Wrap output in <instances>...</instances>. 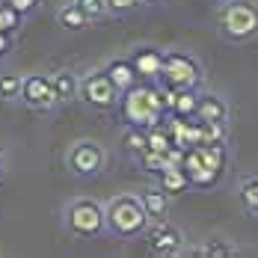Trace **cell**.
Returning a JSON list of instances; mask_svg holds the SVG:
<instances>
[{"label": "cell", "instance_id": "obj_1", "mask_svg": "<svg viewBox=\"0 0 258 258\" xmlns=\"http://www.w3.org/2000/svg\"><path fill=\"white\" fill-rule=\"evenodd\" d=\"M122 116L125 122L134 128H152L157 122H163V116L169 113L166 110V98H163V89L160 86H131L128 92H122Z\"/></svg>", "mask_w": 258, "mask_h": 258}, {"label": "cell", "instance_id": "obj_2", "mask_svg": "<svg viewBox=\"0 0 258 258\" xmlns=\"http://www.w3.org/2000/svg\"><path fill=\"white\" fill-rule=\"evenodd\" d=\"M107 229L116 237H140L149 229V214L140 196H116L107 205Z\"/></svg>", "mask_w": 258, "mask_h": 258}, {"label": "cell", "instance_id": "obj_3", "mask_svg": "<svg viewBox=\"0 0 258 258\" xmlns=\"http://www.w3.org/2000/svg\"><path fill=\"white\" fill-rule=\"evenodd\" d=\"M220 30L232 42H249L258 36V6L252 0H229L220 9Z\"/></svg>", "mask_w": 258, "mask_h": 258}, {"label": "cell", "instance_id": "obj_4", "mask_svg": "<svg viewBox=\"0 0 258 258\" xmlns=\"http://www.w3.org/2000/svg\"><path fill=\"white\" fill-rule=\"evenodd\" d=\"M202 66L196 56L190 53H181V51H169L163 53V72L157 83L160 86H172V89H199L202 86Z\"/></svg>", "mask_w": 258, "mask_h": 258}, {"label": "cell", "instance_id": "obj_5", "mask_svg": "<svg viewBox=\"0 0 258 258\" xmlns=\"http://www.w3.org/2000/svg\"><path fill=\"white\" fill-rule=\"evenodd\" d=\"M66 229L83 240L98 237L107 229V211L95 199H75L66 208Z\"/></svg>", "mask_w": 258, "mask_h": 258}, {"label": "cell", "instance_id": "obj_6", "mask_svg": "<svg viewBox=\"0 0 258 258\" xmlns=\"http://www.w3.org/2000/svg\"><path fill=\"white\" fill-rule=\"evenodd\" d=\"M80 98L89 104L92 110H113L122 101V92L116 89V83L110 80L107 69L104 72H89L80 80Z\"/></svg>", "mask_w": 258, "mask_h": 258}, {"label": "cell", "instance_id": "obj_7", "mask_svg": "<svg viewBox=\"0 0 258 258\" xmlns=\"http://www.w3.org/2000/svg\"><path fill=\"white\" fill-rule=\"evenodd\" d=\"M66 163H69V169H72L75 175L89 178V175H98V172L104 169L107 155H104V149L98 146V143H92V140H80V143H75V146L69 149Z\"/></svg>", "mask_w": 258, "mask_h": 258}, {"label": "cell", "instance_id": "obj_8", "mask_svg": "<svg viewBox=\"0 0 258 258\" xmlns=\"http://www.w3.org/2000/svg\"><path fill=\"white\" fill-rule=\"evenodd\" d=\"M146 240H149V249L160 258L178 255L181 249H184V234H181V229H175L166 220H157L152 229H146Z\"/></svg>", "mask_w": 258, "mask_h": 258}, {"label": "cell", "instance_id": "obj_9", "mask_svg": "<svg viewBox=\"0 0 258 258\" xmlns=\"http://www.w3.org/2000/svg\"><path fill=\"white\" fill-rule=\"evenodd\" d=\"M181 166H184V172H187V178H190V187H202V190H208V187H214L217 181L223 178V172H217V169L205 160V155H202L199 146L184 149Z\"/></svg>", "mask_w": 258, "mask_h": 258}, {"label": "cell", "instance_id": "obj_10", "mask_svg": "<svg viewBox=\"0 0 258 258\" xmlns=\"http://www.w3.org/2000/svg\"><path fill=\"white\" fill-rule=\"evenodd\" d=\"M21 101L33 110H51L56 101V89H53V80L45 78V75H30L24 78V86H21Z\"/></svg>", "mask_w": 258, "mask_h": 258}, {"label": "cell", "instance_id": "obj_11", "mask_svg": "<svg viewBox=\"0 0 258 258\" xmlns=\"http://www.w3.org/2000/svg\"><path fill=\"white\" fill-rule=\"evenodd\" d=\"M196 119L199 122H211V125H226L229 122V104H226V98H220L214 92H199Z\"/></svg>", "mask_w": 258, "mask_h": 258}, {"label": "cell", "instance_id": "obj_12", "mask_svg": "<svg viewBox=\"0 0 258 258\" xmlns=\"http://www.w3.org/2000/svg\"><path fill=\"white\" fill-rule=\"evenodd\" d=\"M131 62H134V69H137L140 78H149V80H157L160 72H163V53L157 51V48H140V51H134Z\"/></svg>", "mask_w": 258, "mask_h": 258}, {"label": "cell", "instance_id": "obj_13", "mask_svg": "<svg viewBox=\"0 0 258 258\" xmlns=\"http://www.w3.org/2000/svg\"><path fill=\"white\" fill-rule=\"evenodd\" d=\"M107 75L116 83L119 92H128L131 86H137V80H140V75H137V69H134L131 59H113V62L107 66Z\"/></svg>", "mask_w": 258, "mask_h": 258}, {"label": "cell", "instance_id": "obj_14", "mask_svg": "<svg viewBox=\"0 0 258 258\" xmlns=\"http://www.w3.org/2000/svg\"><path fill=\"white\" fill-rule=\"evenodd\" d=\"M160 190L163 193H169V196H181L187 187H190V178H187V172H184V166H169V169H163L160 175Z\"/></svg>", "mask_w": 258, "mask_h": 258}, {"label": "cell", "instance_id": "obj_15", "mask_svg": "<svg viewBox=\"0 0 258 258\" xmlns=\"http://www.w3.org/2000/svg\"><path fill=\"white\" fill-rule=\"evenodd\" d=\"M140 199H143V208H146L149 220H155V223L169 214V193H163L160 187H157V190H146Z\"/></svg>", "mask_w": 258, "mask_h": 258}, {"label": "cell", "instance_id": "obj_16", "mask_svg": "<svg viewBox=\"0 0 258 258\" xmlns=\"http://www.w3.org/2000/svg\"><path fill=\"white\" fill-rule=\"evenodd\" d=\"M51 80H53L56 101H59V104H66V101H72V98H78V95H80V80L75 78L72 72H56Z\"/></svg>", "mask_w": 258, "mask_h": 258}, {"label": "cell", "instance_id": "obj_17", "mask_svg": "<svg viewBox=\"0 0 258 258\" xmlns=\"http://www.w3.org/2000/svg\"><path fill=\"white\" fill-rule=\"evenodd\" d=\"M196 104H199V89H181L175 95V104L169 110V116L178 119H196Z\"/></svg>", "mask_w": 258, "mask_h": 258}, {"label": "cell", "instance_id": "obj_18", "mask_svg": "<svg viewBox=\"0 0 258 258\" xmlns=\"http://www.w3.org/2000/svg\"><path fill=\"white\" fill-rule=\"evenodd\" d=\"M56 21H59V27H66V30H83V27L89 24V15L80 9L78 3H66L56 12Z\"/></svg>", "mask_w": 258, "mask_h": 258}, {"label": "cell", "instance_id": "obj_19", "mask_svg": "<svg viewBox=\"0 0 258 258\" xmlns=\"http://www.w3.org/2000/svg\"><path fill=\"white\" fill-rule=\"evenodd\" d=\"M240 202L252 217H258V175H249V178L240 181Z\"/></svg>", "mask_w": 258, "mask_h": 258}, {"label": "cell", "instance_id": "obj_20", "mask_svg": "<svg viewBox=\"0 0 258 258\" xmlns=\"http://www.w3.org/2000/svg\"><path fill=\"white\" fill-rule=\"evenodd\" d=\"M125 149H128L131 155H143L146 149H149V137H146V128H134V125H128V131H125Z\"/></svg>", "mask_w": 258, "mask_h": 258}, {"label": "cell", "instance_id": "obj_21", "mask_svg": "<svg viewBox=\"0 0 258 258\" xmlns=\"http://www.w3.org/2000/svg\"><path fill=\"white\" fill-rule=\"evenodd\" d=\"M199 252H202V255H208V258H229V255H234L237 249H234V246H229L223 237H214V240H208Z\"/></svg>", "mask_w": 258, "mask_h": 258}, {"label": "cell", "instance_id": "obj_22", "mask_svg": "<svg viewBox=\"0 0 258 258\" xmlns=\"http://www.w3.org/2000/svg\"><path fill=\"white\" fill-rule=\"evenodd\" d=\"M21 86H24V78L21 75H3L0 78V95L3 98H21Z\"/></svg>", "mask_w": 258, "mask_h": 258}, {"label": "cell", "instance_id": "obj_23", "mask_svg": "<svg viewBox=\"0 0 258 258\" xmlns=\"http://www.w3.org/2000/svg\"><path fill=\"white\" fill-rule=\"evenodd\" d=\"M75 3H78L89 18H98V15L107 12V0H75Z\"/></svg>", "mask_w": 258, "mask_h": 258}, {"label": "cell", "instance_id": "obj_24", "mask_svg": "<svg viewBox=\"0 0 258 258\" xmlns=\"http://www.w3.org/2000/svg\"><path fill=\"white\" fill-rule=\"evenodd\" d=\"M143 0H107V12H116V15H122V12H131V9H137Z\"/></svg>", "mask_w": 258, "mask_h": 258}, {"label": "cell", "instance_id": "obj_25", "mask_svg": "<svg viewBox=\"0 0 258 258\" xmlns=\"http://www.w3.org/2000/svg\"><path fill=\"white\" fill-rule=\"evenodd\" d=\"M12 9H18V12H30L33 6H36V0H6Z\"/></svg>", "mask_w": 258, "mask_h": 258}, {"label": "cell", "instance_id": "obj_26", "mask_svg": "<svg viewBox=\"0 0 258 258\" xmlns=\"http://www.w3.org/2000/svg\"><path fill=\"white\" fill-rule=\"evenodd\" d=\"M0 175H3V155H0Z\"/></svg>", "mask_w": 258, "mask_h": 258}, {"label": "cell", "instance_id": "obj_27", "mask_svg": "<svg viewBox=\"0 0 258 258\" xmlns=\"http://www.w3.org/2000/svg\"><path fill=\"white\" fill-rule=\"evenodd\" d=\"M143 3H160V0H143Z\"/></svg>", "mask_w": 258, "mask_h": 258}]
</instances>
